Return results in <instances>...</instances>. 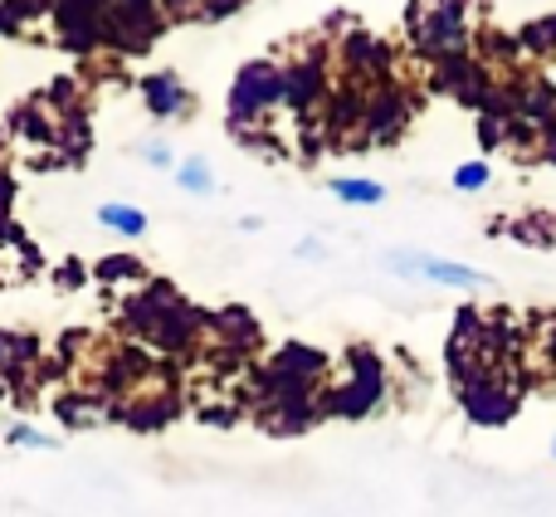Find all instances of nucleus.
<instances>
[{"instance_id": "nucleus-30", "label": "nucleus", "mask_w": 556, "mask_h": 517, "mask_svg": "<svg viewBox=\"0 0 556 517\" xmlns=\"http://www.w3.org/2000/svg\"><path fill=\"white\" fill-rule=\"evenodd\" d=\"M552 459H556V440H552Z\"/></svg>"}, {"instance_id": "nucleus-27", "label": "nucleus", "mask_w": 556, "mask_h": 517, "mask_svg": "<svg viewBox=\"0 0 556 517\" xmlns=\"http://www.w3.org/2000/svg\"><path fill=\"white\" fill-rule=\"evenodd\" d=\"M59 283H64V288H78V283H84V268H78V264H64V268H59Z\"/></svg>"}, {"instance_id": "nucleus-25", "label": "nucleus", "mask_w": 556, "mask_h": 517, "mask_svg": "<svg viewBox=\"0 0 556 517\" xmlns=\"http://www.w3.org/2000/svg\"><path fill=\"white\" fill-rule=\"evenodd\" d=\"M142 156H147V162H152V166H162V172H166V166H181V162H176V156H172V147H166V142H152Z\"/></svg>"}, {"instance_id": "nucleus-1", "label": "nucleus", "mask_w": 556, "mask_h": 517, "mask_svg": "<svg viewBox=\"0 0 556 517\" xmlns=\"http://www.w3.org/2000/svg\"><path fill=\"white\" fill-rule=\"evenodd\" d=\"M283 108V64L278 59H250L230 84L225 123L244 147H264V123Z\"/></svg>"}, {"instance_id": "nucleus-6", "label": "nucleus", "mask_w": 556, "mask_h": 517, "mask_svg": "<svg viewBox=\"0 0 556 517\" xmlns=\"http://www.w3.org/2000/svg\"><path fill=\"white\" fill-rule=\"evenodd\" d=\"M162 29H166L162 0H108L103 45H113L117 54H147L162 39Z\"/></svg>"}, {"instance_id": "nucleus-9", "label": "nucleus", "mask_w": 556, "mask_h": 517, "mask_svg": "<svg viewBox=\"0 0 556 517\" xmlns=\"http://www.w3.org/2000/svg\"><path fill=\"white\" fill-rule=\"evenodd\" d=\"M323 103H327V54L313 45L307 54L283 64V108L298 123H307V117L323 113Z\"/></svg>"}, {"instance_id": "nucleus-28", "label": "nucleus", "mask_w": 556, "mask_h": 517, "mask_svg": "<svg viewBox=\"0 0 556 517\" xmlns=\"http://www.w3.org/2000/svg\"><path fill=\"white\" fill-rule=\"evenodd\" d=\"M298 258H323V244H317V240H303V244H298Z\"/></svg>"}, {"instance_id": "nucleus-15", "label": "nucleus", "mask_w": 556, "mask_h": 517, "mask_svg": "<svg viewBox=\"0 0 556 517\" xmlns=\"http://www.w3.org/2000/svg\"><path fill=\"white\" fill-rule=\"evenodd\" d=\"M327 191L342 205H381L386 201V186L366 181V176H337V181H327Z\"/></svg>"}, {"instance_id": "nucleus-10", "label": "nucleus", "mask_w": 556, "mask_h": 517, "mask_svg": "<svg viewBox=\"0 0 556 517\" xmlns=\"http://www.w3.org/2000/svg\"><path fill=\"white\" fill-rule=\"evenodd\" d=\"M49 20H54V39L68 54H93L103 45L108 0H49Z\"/></svg>"}, {"instance_id": "nucleus-26", "label": "nucleus", "mask_w": 556, "mask_h": 517, "mask_svg": "<svg viewBox=\"0 0 556 517\" xmlns=\"http://www.w3.org/2000/svg\"><path fill=\"white\" fill-rule=\"evenodd\" d=\"M538 156H542V162H547V166H556V127H547V133H542Z\"/></svg>"}, {"instance_id": "nucleus-8", "label": "nucleus", "mask_w": 556, "mask_h": 517, "mask_svg": "<svg viewBox=\"0 0 556 517\" xmlns=\"http://www.w3.org/2000/svg\"><path fill=\"white\" fill-rule=\"evenodd\" d=\"M386 268L401 278H415V283H434V288H464V293H479L489 288L493 278L479 274L469 264H454V258H434V254H420V250H391L386 254Z\"/></svg>"}, {"instance_id": "nucleus-29", "label": "nucleus", "mask_w": 556, "mask_h": 517, "mask_svg": "<svg viewBox=\"0 0 556 517\" xmlns=\"http://www.w3.org/2000/svg\"><path fill=\"white\" fill-rule=\"evenodd\" d=\"M430 5H469V0H430Z\"/></svg>"}, {"instance_id": "nucleus-17", "label": "nucleus", "mask_w": 556, "mask_h": 517, "mask_svg": "<svg viewBox=\"0 0 556 517\" xmlns=\"http://www.w3.org/2000/svg\"><path fill=\"white\" fill-rule=\"evenodd\" d=\"M93 274H98V283H142L147 268L132 254H108V258H98Z\"/></svg>"}, {"instance_id": "nucleus-4", "label": "nucleus", "mask_w": 556, "mask_h": 517, "mask_svg": "<svg viewBox=\"0 0 556 517\" xmlns=\"http://www.w3.org/2000/svg\"><path fill=\"white\" fill-rule=\"evenodd\" d=\"M405 35L425 59H459L469 54V5H430V0H410L405 10Z\"/></svg>"}, {"instance_id": "nucleus-21", "label": "nucleus", "mask_w": 556, "mask_h": 517, "mask_svg": "<svg viewBox=\"0 0 556 517\" xmlns=\"http://www.w3.org/2000/svg\"><path fill=\"white\" fill-rule=\"evenodd\" d=\"M493 181V166L489 162H483V156H479V162H464V166H454V191H459V196H473V191H483V186H489Z\"/></svg>"}, {"instance_id": "nucleus-5", "label": "nucleus", "mask_w": 556, "mask_h": 517, "mask_svg": "<svg viewBox=\"0 0 556 517\" xmlns=\"http://www.w3.org/2000/svg\"><path fill=\"white\" fill-rule=\"evenodd\" d=\"M454 395H459V411L469 415V425H483V430H503L522 411V386L513 381L508 366L469 376L454 386Z\"/></svg>"}, {"instance_id": "nucleus-7", "label": "nucleus", "mask_w": 556, "mask_h": 517, "mask_svg": "<svg viewBox=\"0 0 556 517\" xmlns=\"http://www.w3.org/2000/svg\"><path fill=\"white\" fill-rule=\"evenodd\" d=\"M415 117V98L405 93L401 84H381L366 93V113H362V133H356V147H391L395 137L410 127Z\"/></svg>"}, {"instance_id": "nucleus-20", "label": "nucleus", "mask_w": 556, "mask_h": 517, "mask_svg": "<svg viewBox=\"0 0 556 517\" xmlns=\"http://www.w3.org/2000/svg\"><path fill=\"white\" fill-rule=\"evenodd\" d=\"M54 411H59V420H64V425H74V430H84V425H98V420H103V405H93V401H88V395H64V401H59L54 405Z\"/></svg>"}, {"instance_id": "nucleus-23", "label": "nucleus", "mask_w": 556, "mask_h": 517, "mask_svg": "<svg viewBox=\"0 0 556 517\" xmlns=\"http://www.w3.org/2000/svg\"><path fill=\"white\" fill-rule=\"evenodd\" d=\"M518 49H528V54H552L556 49V35H552V25L547 20H532V25H522V35H518Z\"/></svg>"}, {"instance_id": "nucleus-3", "label": "nucleus", "mask_w": 556, "mask_h": 517, "mask_svg": "<svg viewBox=\"0 0 556 517\" xmlns=\"http://www.w3.org/2000/svg\"><path fill=\"white\" fill-rule=\"evenodd\" d=\"M391 395V376H386V362L371 352V346H346L342 356V376L323 391V415L332 420H366L376 415Z\"/></svg>"}, {"instance_id": "nucleus-13", "label": "nucleus", "mask_w": 556, "mask_h": 517, "mask_svg": "<svg viewBox=\"0 0 556 517\" xmlns=\"http://www.w3.org/2000/svg\"><path fill=\"white\" fill-rule=\"evenodd\" d=\"M10 127L20 133V142H35V147H54L59 133H64V127L45 113V103H25L15 117H10Z\"/></svg>"}, {"instance_id": "nucleus-16", "label": "nucleus", "mask_w": 556, "mask_h": 517, "mask_svg": "<svg viewBox=\"0 0 556 517\" xmlns=\"http://www.w3.org/2000/svg\"><path fill=\"white\" fill-rule=\"evenodd\" d=\"M98 225H108V230L127 235V240H137V235H147V215L137 211V205H123V201H108V205H98Z\"/></svg>"}, {"instance_id": "nucleus-12", "label": "nucleus", "mask_w": 556, "mask_h": 517, "mask_svg": "<svg viewBox=\"0 0 556 517\" xmlns=\"http://www.w3.org/2000/svg\"><path fill=\"white\" fill-rule=\"evenodd\" d=\"M244 0H162V15L176 25H211V20L235 15Z\"/></svg>"}, {"instance_id": "nucleus-11", "label": "nucleus", "mask_w": 556, "mask_h": 517, "mask_svg": "<svg viewBox=\"0 0 556 517\" xmlns=\"http://www.w3.org/2000/svg\"><path fill=\"white\" fill-rule=\"evenodd\" d=\"M142 103L152 117H162V123H176V117H186L195 108V98L186 93L181 74L176 68H156V74L142 78Z\"/></svg>"}, {"instance_id": "nucleus-24", "label": "nucleus", "mask_w": 556, "mask_h": 517, "mask_svg": "<svg viewBox=\"0 0 556 517\" xmlns=\"http://www.w3.org/2000/svg\"><path fill=\"white\" fill-rule=\"evenodd\" d=\"M10 444H15V450H54L59 440H49V434L35 430V425H15V430H10Z\"/></svg>"}, {"instance_id": "nucleus-2", "label": "nucleus", "mask_w": 556, "mask_h": 517, "mask_svg": "<svg viewBox=\"0 0 556 517\" xmlns=\"http://www.w3.org/2000/svg\"><path fill=\"white\" fill-rule=\"evenodd\" d=\"M123 317L147 346H162V352H181V346L195 337V323H201L195 307L186 303L172 283H162V278H152L142 293L127 298Z\"/></svg>"}, {"instance_id": "nucleus-19", "label": "nucleus", "mask_w": 556, "mask_h": 517, "mask_svg": "<svg viewBox=\"0 0 556 517\" xmlns=\"http://www.w3.org/2000/svg\"><path fill=\"white\" fill-rule=\"evenodd\" d=\"M39 10H49V0H0V35H20Z\"/></svg>"}, {"instance_id": "nucleus-18", "label": "nucleus", "mask_w": 556, "mask_h": 517, "mask_svg": "<svg viewBox=\"0 0 556 517\" xmlns=\"http://www.w3.org/2000/svg\"><path fill=\"white\" fill-rule=\"evenodd\" d=\"M176 186H181V191H191V196H211L215 191L211 162H205V156H186V162L176 166Z\"/></svg>"}, {"instance_id": "nucleus-14", "label": "nucleus", "mask_w": 556, "mask_h": 517, "mask_svg": "<svg viewBox=\"0 0 556 517\" xmlns=\"http://www.w3.org/2000/svg\"><path fill=\"white\" fill-rule=\"evenodd\" d=\"M493 230H498V235H513V240L532 244V250H552V244H556L552 215H518L513 225H493Z\"/></svg>"}, {"instance_id": "nucleus-22", "label": "nucleus", "mask_w": 556, "mask_h": 517, "mask_svg": "<svg viewBox=\"0 0 556 517\" xmlns=\"http://www.w3.org/2000/svg\"><path fill=\"white\" fill-rule=\"evenodd\" d=\"M479 147L483 152H498V147H508V117L503 113H479Z\"/></svg>"}]
</instances>
